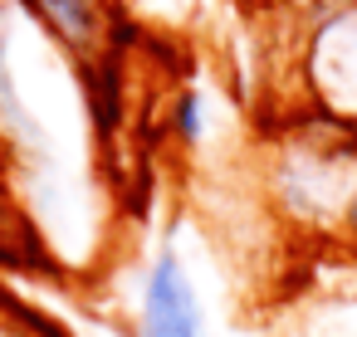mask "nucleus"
<instances>
[{
	"label": "nucleus",
	"mask_w": 357,
	"mask_h": 337,
	"mask_svg": "<svg viewBox=\"0 0 357 337\" xmlns=\"http://www.w3.org/2000/svg\"><path fill=\"white\" fill-rule=\"evenodd\" d=\"M176 132L191 142V137H201V98L196 93H186L181 98V113H176Z\"/></svg>",
	"instance_id": "nucleus-5"
},
{
	"label": "nucleus",
	"mask_w": 357,
	"mask_h": 337,
	"mask_svg": "<svg viewBox=\"0 0 357 337\" xmlns=\"http://www.w3.org/2000/svg\"><path fill=\"white\" fill-rule=\"evenodd\" d=\"M303 79L337 127H357V0H337L308 25Z\"/></svg>",
	"instance_id": "nucleus-1"
},
{
	"label": "nucleus",
	"mask_w": 357,
	"mask_h": 337,
	"mask_svg": "<svg viewBox=\"0 0 357 337\" xmlns=\"http://www.w3.org/2000/svg\"><path fill=\"white\" fill-rule=\"evenodd\" d=\"M0 337H54V332H40V318H30L10 298H0Z\"/></svg>",
	"instance_id": "nucleus-4"
},
{
	"label": "nucleus",
	"mask_w": 357,
	"mask_h": 337,
	"mask_svg": "<svg viewBox=\"0 0 357 337\" xmlns=\"http://www.w3.org/2000/svg\"><path fill=\"white\" fill-rule=\"evenodd\" d=\"M25 6L79 59H93L113 40V6L108 0H25Z\"/></svg>",
	"instance_id": "nucleus-3"
},
{
	"label": "nucleus",
	"mask_w": 357,
	"mask_h": 337,
	"mask_svg": "<svg viewBox=\"0 0 357 337\" xmlns=\"http://www.w3.org/2000/svg\"><path fill=\"white\" fill-rule=\"evenodd\" d=\"M142 337H201V308L176 254H157L142 288Z\"/></svg>",
	"instance_id": "nucleus-2"
}]
</instances>
